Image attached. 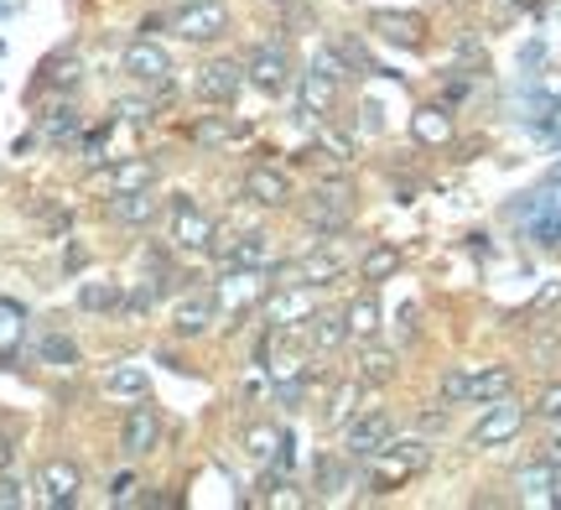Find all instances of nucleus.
<instances>
[{"label":"nucleus","instance_id":"nucleus-1","mask_svg":"<svg viewBox=\"0 0 561 510\" xmlns=\"http://www.w3.org/2000/svg\"><path fill=\"white\" fill-rule=\"evenodd\" d=\"M354 208H359L354 183L348 178H328V183H318L307 193L301 219H307V229H318V235H343V229L354 225Z\"/></svg>","mask_w":561,"mask_h":510},{"label":"nucleus","instance_id":"nucleus-2","mask_svg":"<svg viewBox=\"0 0 561 510\" xmlns=\"http://www.w3.org/2000/svg\"><path fill=\"white\" fill-rule=\"evenodd\" d=\"M369 464H375V490H396V485L416 479V474L432 464V449H426L421 438H405V443H401V438H390V443H385Z\"/></svg>","mask_w":561,"mask_h":510},{"label":"nucleus","instance_id":"nucleus-3","mask_svg":"<svg viewBox=\"0 0 561 510\" xmlns=\"http://www.w3.org/2000/svg\"><path fill=\"white\" fill-rule=\"evenodd\" d=\"M214 240H219L214 219H208L193 199H178V204H172V246H178L182 256H208Z\"/></svg>","mask_w":561,"mask_h":510},{"label":"nucleus","instance_id":"nucleus-4","mask_svg":"<svg viewBox=\"0 0 561 510\" xmlns=\"http://www.w3.org/2000/svg\"><path fill=\"white\" fill-rule=\"evenodd\" d=\"M520 428H525V407L515 396H500V401H489V411L479 417V428L468 432V443H473V449H500L510 438H520Z\"/></svg>","mask_w":561,"mask_h":510},{"label":"nucleus","instance_id":"nucleus-5","mask_svg":"<svg viewBox=\"0 0 561 510\" xmlns=\"http://www.w3.org/2000/svg\"><path fill=\"white\" fill-rule=\"evenodd\" d=\"M244 79L255 83L261 94H286V89H291V58H286V47H280V42H261V47H250V58H244Z\"/></svg>","mask_w":561,"mask_h":510},{"label":"nucleus","instance_id":"nucleus-6","mask_svg":"<svg viewBox=\"0 0 561 510\" xmlns=\"http://www.w3.org/2000/svg\"><path fill=\"white\" fill-rule=\"evenodd\" d=\"M312 292H318V286H307V282H286L280 292H271V297H265V324L276 328V333L307 324V318L318 313V297H312Z\"/></svg>","mask_w":561,"mask_h":510},{"label":"nucleus","instance_id":"nucleus-7","mask_svg":"<svg viewBox=\"0 0 561 510\" xmlns=\"http://www.w3.org/2000/svg\"><path fill=\"white\" fill-rule=\"evenodd\" d=\"M125 73L136 83H146V89H167V83H172V53H167L161 42L140 37L125 47Z\"/></svg>","mask_w":561,"mask_h":510},{"label":"nucleus","instance_id":"nucleus-8","mask_svg":"<svg viewBox=\"0 0 561 510\" xmlns=\"http://www.w3.org/2000/svg\"><path fill=\"white\" fill-rule=\"evenodd\" d=\"M240 83H244V68L234 58H214V63H203L198 73H193V94H198L203 104H229L234 94H240Z\"/></svg>","mask_w":561,"mask_h":510},{"label":"nucleus","instance_id":"nucleus-9","mask_svg":"<svg viewBox=\"0 0 561 510\" xmlns=\"http://www.w3.org/2000/svg\"><path fill=\"white\" fill-rule=\"evenodd\" d=\"M390 438H396V422H390V411H364V417H354V422H348V438H343V449H348V458L359 464V458H375V453H380Z\"/></svg>","mask_w":561,"mask_h":510},{"label":"nucleus","instance_id":"nucleus-10","mask_svg":"<svg viewBox=\"0 0 561 510\" xmlns=\"http://www.w3.org/2000/svg\"><path fill=\"white\" fill-rule=\"evenodd\" d=\"M343 271H348V256H343L339 235H328L322 246H312V250H307V256L297 261V282H307V286H328V282H339Z\"/></svg>","mask_w":561,"mask_h":510},{"label":"nucleus","instance_id":"nucleus-11","mask_svg":"<svg viewBox=\"0 0 561 510\" xmlns=\"http://www.w3.org/2000/svg\"><path fill=\"white\" fill-rule=\"evenodd\" d=\"M224 32H229V5H219V0H198L178 16L182 42H219Z\"/></svg>","mask_w":561,"mask_h":510},{"label":"nucleus","instance_id":"nucleus-12","mask_svg":"<svg viewBox=\"0 0 561 510\" xmlns=\"http://www.w3.org/2000/svg\"><path fill=\"white\" fill-rule=\"evenodd\" d=\"M261 297H271V282H265L261 265H240V271H229L219 282V307H229V313H244Z\"/></svg>","mask_w":561,"mask_h":510},{"label":"nucleus","instance_id":"nucleus-13","mask_svg":"<svg viewBox=\"0 0 561 510\" xmlns=\"http://www.w3.org/2000/svg\"><path fill=\"white\" fill-rule=\"evenodd\" d=\"M369 32L385 37L390 47H426V16H416V11H375Z\"/></svg>","mask_w":561,"mask_h":510},{"label":"nucleus","instance_id":"nucleus-14","mask_svg":"<svg viewBox=\"0 0 561 510\" xmlns=\"http://www.w3.org/2000/svg\"><path fill=\"white\" fill-rule=\"evenodd\" d=\"M244 199L261 208H286L291 204V183H286V172L271 162H255L250 172H244Z\"/></svg>","mask_w":561,"mask_h":510},{"label":"nucleus","instance_id":"nucleus-15","mask_svg":"<svg viewBox=\"0 0 561 510\" xmlns=\"http://www.w3.org/2000/svg\"><path fill=\"white\" fill-rule=\"evenodd\" d=\"M214 313H219V292H187L178 307H172V328L182 339H198L214 328Z\"/></svg>","mask_w":561,"mask_h":510},{"label":"nucleus","instance_id":"nucleus-16","mask_svg":"<svg viewBox=\"0 0 561 510\" xmlns=\"http://www.w3.org/2000/svg\"><path fill=\"white\" fill-rule=\"evenodd\" d=\"M339 89H343L339 73H328V68L312 58V68L301 73V110H307V115H333V104H339Z\"/></svg>","mask_w":561,"mask_h":510},{"label":"nucleus","instance_id":"nucleus-17","mask_svg":"<svg viewBox=\"0 0 561 510\" xmlns=\"http://www.w3.org/2000/svg\"><path fill=\"white\" fill-rule=\"evenodd\" d=\"M161 443V411L151 407V401H140V407H130V417H125V453L130 458H146V453H157Z\"/></svg>","mask_w":561,"mask_h":510},{"label":"nucleus","instance_id":"nucleus-18","mask_svg":"<svg viewBox=\"0 0 561 510\" xmlns=\"http://www.w3.org/2000/svg\"><path fill=\"white\" fill-rule=\"evenodd\" d=\"M515 390V370L510 365H483V370H468V401L473 407H489Z\"/></svg>","mask_w":561,"mask_h":510},{"label":"nucleus","instance_id":"nucleus-19","mask_svg":"<svg viewBox=\"0 0 561 510\" xmlns=\"http://www.w3.org/2000/svg\"><path fill=\"white\" fill-rule=\"evenodd\" d=\"M157 208H161L157 188H136V193H115V204H110V214H115L121 225L140 229V225H151V219H157Z\"/></svg>","mask_w":561,"mask_h":510},{"label":"nucleus","instance_id":"nucleus-20","mask_svg":"<svg viewBox=\"0 0 561 510\" xmlns=\"http://www.w3.org/2000/svg\"><path fill=\"white\" fill-rule=\"evenodd\" d=\"M244 136H250V125H244L240 115H203L198 131H193V141L214 146V151H219V146H240Z\"/></svg>","mask_w":561,"mask_h":510},{"label":"nucleus","instance_id":"nucleus-21","mask_svg":"<svg viewBox=\"0 0 561 510\" xmlns=\"http://www.w3.org/2000/svg\"><path fill=\"white\" fill-rule=\"evenodd\" d=\"M214 256H224L229 265H265V261H271V235H265V229H244L240 246H224V240H214Z\"/></svg>","mask_w":561,"mask_h":510},{"label":"nucleus","instance_id":"nucleus-22","mask_svg":"<svg viewBox=\"0 0 561 510\" xmlns=\"http://www.w3.org/2000/svg\"><path fill=\"white\" fill-rule=\"evenodd\" d=\"M411 136H416L421 146H447L453 141V115H447L442 104H421L416 121H411Z\"/></svg>","mask_w":561,"mask_h":510},{"label":"nucleus","instance_id":"nucleus-23","mask_svg":"<svg viewBox=\"0 0 561 510\" xmlns=\"http://www.w3.org/2000/svg\"><path fill=\"white\" fill-rule=\"evenodd\" d=\"M146 390H151V375L140 365H121L104 375V396H115V401H140Z\"/></svg>","mask_w":561,"mask_h":510},{"label":"nucleus","instance_id":"nucleus-24","mask_svg":"<svg viewBox=\"0 0 561 510\" xmlns=\"http://www.w3.org/2000/svg\"><path fill=\"white\" fill-rule=\"evenodd\" d=\"M396 381V349L369 344L359 354V386H390Z\"/></svg>","mask_w":561,"mask_h":510},{"label":"nucleus","instance_id":"nucleus-25","mask_svg":"<svg viewBox=\"0 0 561 510\" xmlns=\"http://www.w3.org/2000/svg\"><path fill=\"white\" fill-rule=\"evenodd\" d=\"M343 318H348V339H364V344H369V339L380 333V303H375L369 292L343 307Z\"/></svg>","mask_w":561,"mask_h":510},{"label":"nucleus","instance_id":"nucleus-26","mask_svg":"<svg viewBox=\"0 0 561 510\" xmlns=\"http://www.w3.org/2000/svg\"><path fill=\"white\" fill-rule=\"evenodd\" d=\"M307 339H312V349L328 354V349H339L343 339H348V318H343V313H312V318H307Z\"/></svg>","mask_w":561,"mask_h":510},{"label":"nucleus","instance_id":"nucleus-27","mask_svg":"<svg viewBox=\"0 0 561 510\" xmlns=\"http://www.w3.org/2000/svg\"><path fill=\"white\" fill-rule=\"evenodd\" d=\"M396 271H401V250L385 246V240H380V246H369L359 256V276H364V282H390Z\"/></svg>","mask_w":561,"mask_h":510},{"label":"nucleus","instance_id":"nucleus-28","mask_svg":"<svg viewBox=\"0 0 561 510\" xmlns=\"http://www.w3.org/2000/svg\"><path fill=\"white\" fill-rule=\"evenodd\" d=\"M359 375H354V381H343L339 390H333V396H328V411H322V422H328V428H348V422H354V401H359Z\"/></svg>","mask_w":561,"mask_h":510},{"label":"nucleus","instance_id":"nucleus-29","mask_svg":"<svg viewBox=\"0 0 561 510\" xmlns=\"http://www.w3.org/2000/svg\"><path fill=\"white\" fill-rule=\"evenodd\" d=\"M42 485H47V500H58V506L79 500V469H73V464H47V469H42Z\"/></svg>","mask_w":561,"mask_h":510},{"label":"nucleus","instance_id":"nucleus-30","mask_svg":"<svg viewBox=\"0 0 561 510\" xmlns=\"http://www.w3.org/2000/svg\"><path fill=\"white\" fill-rule=\"evenodd\" d=\"M136 188H157V162L151 157H130L115 167V193H136Z\"/></svg>","mask_w":561,"mask_h":510},{"label":"nucleus","instance_id":"nucleus-31","mask_svg":"<svg viewBox=\"0 0 561 510\" xmlns=\"http://www.w3.org/2000/svg\"><path fill=\"white\" fill-rule=\"evenodd\" d=\"M276 449H280V432L276 428H250L244 432V453H250V458H255V464H271V458H276Z\"/></svg>","mask_w":561,"mask_h":510},{"label":"nucleus","instance_id":"nucleus-32","mask_svg":"<svg viewBox=\"0 0 561 510\" xmlns=\"http://www.w3.org/2000/svg\"><path fill=\"white\" fill-rule=\"evenodd\" d=\"M442 401H447V407H462V401H468V370H447V375H442Z\"/></svg>","mask_w":561,"mask_h":510},{"label":"nucleus","instance_id":"nucleus-33","mask_svg":"<svg viewBox=\"0 0 561 510\" xmlns=\"http://www.w3.org/2000/svg\"><path fill=\"white\" fill-rule=\"evenodd\" d=\"M536 417H541V422H561V381L541 390V401H536Z\"/></svg>","mask_w":561,"mask_h":510},{"label":"nucleus","instance_id":"nucleus-34","mask_svg":"<svg viewBox=\"0 0 561 510\" xmlns=\"http://www.w3.org/2000/svg\"><path fill=\"white\" fill-rule=\"evenodd\" d=\"M536 246L561 250V214H546L541 225H536Z\"/></svg>","mask_w":561,"mask_h":510},{"label":"nucleus","instance_id":"nucleus-35","mask_svg":"<svg viewBox=\"0 0 561 510\" xmlns=\"http://www.w3.org/2000/svg\"><path fill=\"white\" fill-rule=\"evenodd\" d=\"M541 458L561 469V422H551V428H546V438H541Z\"/></svg>","mask_w":561,"mask_h":510},{"label":"nucleus","instance_id":"nucleus-36","mask_svg":"<svg viewBox=\"0 0 561 510\" xmlns=\"http://www.w3.org/2000/svg\"><path fill=\"white\" fill-rule=\"evenodd\" d=\"M115 297H121V292H110V286H89V292H83V303L89 307H110Z\"/></svg>","mask_w":561,"mask_h":510},{"label":"nucleus","instance_id":"nucleus-37","mask_svg":"<svg viewBox=\"0 0 561 510\" xmlns=\"http://www.w3.org/2000/svg\"><path fill=\"white\" fill-rule=\"evenodd\" d=\"M130 485H136L130 474H121V479H110V500H125V495H130Z\"/></svg>","mask_w":561,"mask_h":510},{"label":"nucleus","instance_id":"nucleus-38","mask_svg":"<svg viewBox=\"0 0 561 510\" xmlns=\"http://www.w3.org/2000/svg\"><path fill=\"white\" fill-rule=\"evenodd\" d=\"M271 5H286V0H271Z\"/></svg>","mask_w":561,"mask_h":510}]
</instances>
